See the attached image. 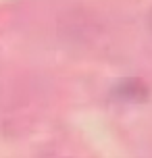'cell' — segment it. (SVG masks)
Masks as SVG:
<instances>
[{"instance_id":"1","label":"cell","mask_w":152,"mask_h":158,"mask_svg":"<svg viewBox=\"0 0 152 158\" xmlns=\"http://www.w3.org/2000/svg\"><path fill=\"white\" fill-rule=\"evenodd\" d=\"M146 94H148L146 85L137 79H125L117 87H112V96L119 98L121 102H142L146 100Z\"/></svg>"},{"instance_id":"2","label":"cell","mask_w":152,"mask_h":158,"mask_svg":"<svg viewBox=\"0 0 152 158\" xmlns=\"http://www.w3.org/2000/svg\"><path fill=\"white\" fill-rule=\"evenodd\" d=\"M148 29H150V33H152V10H150V15H148Z\"/></svg>"}]
</instances>
